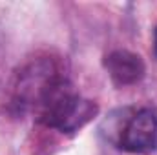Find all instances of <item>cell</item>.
<instances>
[{"label":"cell","mask_w":157,"mask_h":155,"mask_svg":"<svg viewBox=\"0 0 157 155\" xmlns=\"http://www.w3.org/2000/svg\"><path fill=\"white\" fill-rule=\"evenodd\" d=\"M15 104L31 112L48 128L73 133L97 113V104L86 100L51 59L31 62L15 86Z\"/></svg>","instance_id":"6da1fadb"},{"label":"cell","mask_w":157,"mask_h":155,"mask_svg":"<svg viewBox=\"0 0 157 155\" xmlns=\"http://www.w3.org/2000/svg\"><path fill=\"white\" fill-rule=\"evenodd\" d=\"M119 148L130 153H150L157 150V113L143 108L128 119L119 135Z\"/></svg>","instance_id":"7a4b0ae2"},{"label":"cell","mask_w":157,"mask_h":155,"mask_svg":"<svg viewBox=\"0 0 157 155\" xmlns=\"http://www.w3.org/2000/svg\"><path fill=\"white\" fill-rule=\"evenodd\" d=\"M104 68L115 86H132L144 77L146 66L137 53L117 49L104 59Z\"/></svg>","instance_id":"3957f363"},{"label":"cell","mask_w":157,"mask_h":155,"mask_svg":"<svg viewBox=\"0 0 157 155\" xmlns=\"http://www.w3.org/2000/svg\"><path fill=\"white\" fill-rule=\"evenodd\" d=\"M154 55H155V59H157V26H155V29H154Z\"/></svg>","instance_id":"277c9868"}]
</instances>
